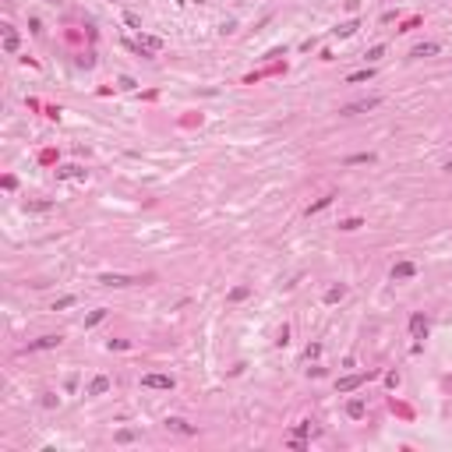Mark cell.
<instances>
[{
    "label": "cell",
    "mask_w": 452,
    "mask_h": 452,
    "mask_svg": "<svg viewBox=\"0 0 452 452\" xmlns=\"http://www.w3.org/2000/svg\"><path fill=\"white\" fill-rule=\"evenodd\" d=\"M142 385L145 389H173V378L170 375H142Z\"/></svg>",
    "instance_id": "cell-1"
},
{
    "label": "cell",
    "mask_w": 452,
    "mask_h": 452,
    "mask_svg": "<svg viewBox=\"0 0 452 452\" xmlns=\"http://www.w3.org/2000/svg\"><path fill=\"white\" fill-rule=\"evenodd\" d=\"M367 378H371V371H367V375H346V378H339V382H336V389H339V392H353V389H357V385H364Z\"/></svg>",
    "instance_id": "cell-2"
},
{
    "label": "cell",
    "mask_w": 452,
    "mask_h": 452,
    "mask_svg": "<svg viewBox=\"0 0 452 452\" xmlns=\"http://www.w3.org/2000/svg\"><path fill=\"white\" fill-rule=\"evenodd\" d=\"M382 99L378 96H371V99H360V103H350V106H343V113H367V110H375Z\"/></svg>",
    "instance_id": "cell-3"
},
{
    "label": "cell",
    "mask_w": 452,
    "mask_h": 452,
    "mask_svg": "<svg viewBox=\"0 0 452 452\" xmlns=\"http://www.w3.org/2000/svg\"><path fill=\"white\" fill-rule=\"evenodd\" d=\"M410 332H414V339H424L428 336V318L424 314H414V318H410Z\"/></svg>",
    "instance_id": "cell-4"
},
{
    "label": "cell",
    "mask_w": 452,
    "mask_h": 452,
    "mask_svg": "<svg viewBox=\"0 0 452 452\" xmlns=\"http://www.w3.org/2000/svg\"><path fill=\"white\" fill-rule=\"evenodd\" d=\"M410 276H417V265H414V262H399V265H392V279H410Z\"/></svg>",
    "instance_id": "cell-5"
},
{
    "label": "cell",
    "mask_w": 452,
    "mask_h": 452,
    "mask_svg": "<svg viewBox=\"0 0 452 452\" xmlns=\"http://www.w3.org/2000/svg\"><path fill=\"white\" fill-rule=\"evenodd\" d=\"M99 283H103V286H131V283H138V279H131V276H113V272H106V276H99Z\"/></svg>",
    "instance_id": "cell-6"
},
{
    "label": "cell",
    "mask_w": 452,
    "mask_h": 452,
    "mask_svg": "<svg viewBox=\"0 0 452 452\" xmlns=\"http://www.w3.org/2000/svg\"><path fill=\"white\" fill-rule=\"evenodd\" d=\"M60 346V336H39L35 343H28V350H53Z\"/></svg>",
    "instance_id": "cell-7"
},
{
    "label": "cell",
    "mask_w": 452,
    "mask_h": 452,
    "mask_svg": "<svg viewBox=\"0 0 452 452\" xmlns=\"http://www.w3.org/2000/svg\"><path fill=\"white\" fill-rule=\"evenodd\" d=\"M103 392H110V378L106 375L92 378V385H89V396H103Z\"/></svg>",
    "instance_id": "cell-8"
},
{
    "label": "cell",
    "mask_w": 452,
    "mask_h": 452,
    "mask_svg": "<svg viewBox=\"0 0 452 452\" xmlns=\"http://www.w3.org/2000/svg\"><path fill=\"white\" fill-rule=\"evenodd\" d=\"M166 428L170 431H180V435H194V428L187 421H180V417H166Z\"/></svg>",
    "instance_id": "cell-9"
},
{
    "label": "cell",
    "mask_w": 452,
    "mask_h": 452,
    "mask_svg": "<svg viewBox=\"0 0 452 452\" xmlns=\"http://www.w3.org/2000/svg\"><path fill=\"white\" fill-rule=\"evenodd\" d=\"M438 50H442L438 43H421V46H414V53H410V57H435Z\"/></svg>",
    "instance_id": "cell-10"
},
{
    "label": "cell",
    "mask_w": 452,
    "mask_h": 452,
    "mask_svg": "<svg viewBox=\"0 0 452 452\" xmlns=\"http://www.w3.org/2000/svg\"><path fill=\"white\" fill-rule=\"evenodd\" d=\"M57 177H60V180H71V177H85V170H81V166H60V170H57Z\"/></svg>",
    "instance_id": "cell-11"
},
{
    "label": "cell",
    "mask_w": 452,
    "mask_h": 452,
    "mask_svg": "<svg viewBox=\"0 0 452 452\" xmlns=\"http://www.w3.org/2000/svg\"><path fill=\"white\" fill-rule=\"evenodd\" d=\"M343 297H346V286H332V290L325 294V301H328V304H336V301H343Z\"/></svg>",
    "instance_id": "cell-12"
},
{
    "label": "cell",
    "mask_w": 452,
    "mask_h": 452,
    "mask_svg": "<svg viewBox=\"0 0 452 452\" xmlns=\"http://www.w3.org/2000/svg\"><path fill=\"white\" fill-rule=\"evenodd\" d=\"M346 414H350L353 421H360V417H364V403H360V399H353V403L346 406Z\"/></svg>",
    "instance_id": "cell-13"
},
{
    "label": "cell",
    "mask_w": 452,
    "mask_h": 452,
    "mask_svg": "<svg viewBox=\"0 0 452 452\" xmlns=\"http://www.w3.org/2000/svg\"><path fill=\"white\" fill-rule=\"evenodd\" d=\"M353 32H357V21H343V25L336 28V35H343V39H346V35H353Z\"/></svg>",
    "instance_id": "cell-14"
},
{
    "label": "cell",
    "mask_w": 452,
    "mask_h": 452,
    "mask_svg": "<svg viewBox=\"0 0 452 452\" xmlns=\"http://www.w3.org/2000/svg\"><path fill=\"white\" fill-rule=\"evenodd\" d=\"M103 318H106V307H99V311H92V314L85 318V325H99Z\"/></svg>",
    "instance_id": "cell-15"
},
{
    "label": "cell",
    "mask_w": 452,
    "mask_h": 452,
    "mask_svg": "<svg viewBox=\"0 0 452 452\" xmlns=\"http://www.w3.org/2000/svg\"><path fill=\"white\" fill-rule=\"evenodd\" d=\"M328 201H332V194H325V198H318V201L311 205V209H307V216H311V212H321V209H325V205H328Z\"/></svg>",
    "instance_id": "cell-16"
},
{
    "label": "cell",
    "mask_w": 452,
    "mask_h": 452,
    "mask_svg": "<svg viewBox=\"0 0 452 452\" xmlns=\"http://www.w3.org/2000/svg\"><path fill=\"white\" fill-rule=\"evenodd\" d=\"M4 50H7V53H14V50H18V35H14V32H7V39H4Z\"/></svg>",
    "instance_id": "cell-17"
},
{
    "label": "cell",
    "mask_w": 452,
    "mask_h": 452,
    "mask_svg": "<svg viewBox=\"0 0 452 452\" xmlns=\"http://www.w3.org/2000/svg\"><path fill=\"white\" fill-rule=\"evenodd\" d=\"M248 294H251V286H237V290L230 294V301H244V297H248Z\"/></svg>",
    "instance_id": "cell-18"
},
{
    "label": "cell",
    "mask_w": 452,
    "mask_h": 452,
    "mask_svg": "<svg viewBox=\"0 0 452 452\" xmlns=\"http://www.w3.org/2000/svg\"><path fill=\"white\" fill-rule=\"evenodd\" d=\"M71 304H78V297H60V301L53 304V311H64V307H71Z\"/></svg>",
    "instance_id": "cell-19"
},
{
    "label": "cell",
    "mask_w": 452,
    "mask_h": 452,
    "mask_svg": "<svg viewBox=\"0 0 452 452\" xmlns=\"http://www.w3.org/2000/svg\"><path fill=\"white\" fill-rule=\"evenodd\" d=\"M346 162H350V166H353V162H375V155H371V152H364V155H350Z\"/></svg>",
    "instance_id": "cell-20"
},
{
    "label": "cell",
    "mask_w": 452,
    "mask_h": 452,
    "mask_svg": "<svg viewBox=\"0 0 452 452\" xmlns=\"http://www.w3.org/2000/svg\"><path fill=\"white\" fill-rule=\"evenodd\" d=\"M367 78H371V67H367V71H353L346 81H367Z\"/></svg>",
    "instance_id": "cell-21"
},
{
    "label": "cell",
    "mask_w": 452,
    "mask_h": 452,
    "mask_svg": "<svg viewBox=\"0 0 452 452\" xmlns=\"http://www.w3.org/2000/svg\"><path fill=\"white\" fill-rule=\"evenodd\" d=\"M117 442H135V431L124 428V431H117Z\"/></svg>",
    "instance_id": "cell-22"
},
{
    "label": "cell",
    "mask_w": 452,
    "mask_h": 452,
    "mask_svg": "<svg viewBox=\"0 0 452 452\" xmlns=\"http://www.w3.org/2000/svg\"><path fill=\"white\" fill-rule=\"evenodd\" d=\"M360 226H364L360 219H346V223H339V230H360Z\"/></svg>",
    "instance_id": "cell-23"
},
{
    "label": "cell",
    "mask_w": 452,
    "mask_h": 452,
    "mask_svg": "<svg viewBox=\"0 0 452 452\" xmlns=\"http://www.w3.org/2000/svg\"><path fill=\"white\" fill-rule=\"evenodd\" d=\"M382 53H385V46H371V50H367V60H378Z\"/></svg>",
    "instance_id": "cell-24"
},
{
    "label": "cell",
    "mask_w": 452,
    "mask_h": 452,
    "mask_svg": "<svg viewBox=\"0 0 452 452\" xmlns=\"http://www.w3.org/2000/svg\"><path fill=\"white\" fill-rule=\"evenodd\" d=\"M124 21H128V25H131V28H142V21H138V14H131V11H128V14H124Z\"/></svg>",
    "instance_id": "cell-25"
},
{
    "label": "cell",
    "mask_w": 452,
    "mask_h": 452,
    "mask_svg": "<svg viewBox=\"0 0 452 452\" xmlns=\"http://www.w3.org/2000/svg\"><path fill=\"white\" fill-rule=\"evenodd\" d=\"M445 170H449V173H452V159H449V162H445Z\"/></svg>",
    "instance_id": "cell-26"
},
{
    "label": "cell",
    "mask_w": 452,
    "mask_h": 452,
    "mask_svg": "<svg viewBox=\"0 0 452 452\" xmlns=\"http://www.w3.org/2000/svg\"><path fill=\"white\" fill-rule=\"evenodd\" d=\"M50 4H57V0H50Z\"/></svg>",
    "instance_id": "cell-27"
}]
</instances>
